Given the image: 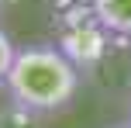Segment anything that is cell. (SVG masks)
I'll return each mask as SVG.
<instances>
[{
    "mask_svg": "<svg viewBox=\"0 0 131 128\" xmlns=\"http://www.w3.org/2000/svg\"><path fill=\"white\" fill-rule=\"evenodd\" d=\"M7 97L28 114H55L69 107L79 90V66L59 45H24L4 83Z\"/></svg>",
    "mask_w": 131,
    "mask_h": 128,
    "instance_id": "1",
    "label": "cell"
},
{
    "mask_svg": "<svg viewBox=\"0 0 131 128\" xmlns=\"http://www.w3.org/2000/svg\"><path fill=\"white\" fill-rule=\"evenodd\" d=\"M90 14L104 31L131 38V0H90Z\"/></svg>",
    "mask_w": 131,
    "mask_h": 128,
    "instance_id": "2",
    "label": "cell"
},
{
    "mask_svg": "<svg viewBox=\"0 0 131 128\" xmlns=\"http://www.w3.org/2000/svg\"><path fill=\"white\" fill-rule=\"evenodd\" d=\"M14 59H17V45H14V42H10V35L0 28V87H4V83H7V76H10Z\"/></svg>",
    "mask_w": 131,
    "mask_h": 128,
    "instance_id": "3",
    "label": "cell"
},
{
    "mask_svg": "<svg viewBox=\"0 0 131 128\" xmlns=\"http://www.w3.org/2000/svg\"><path fill=\"white\" fill-rule=\"evenodd\" d=\"M128 128H131V111H128Z\"/></svg>",
    "mask_w": 131,
    "mask_h": 128,
    "instance_id": "4",
    "label": "cell"
}]
</instances>
